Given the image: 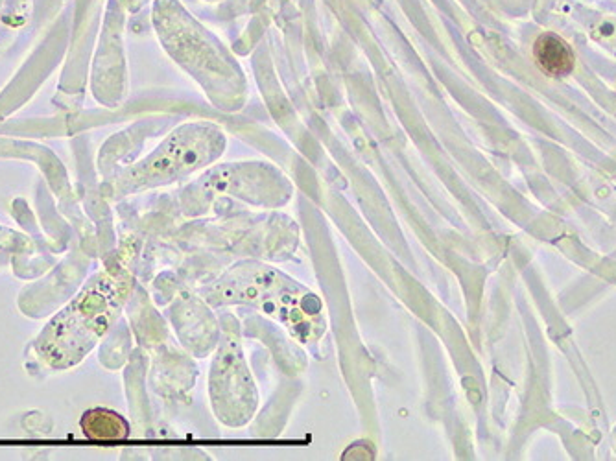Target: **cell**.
<instances>
[{
    "instance_id": "obj_1",
    "label": "cell",
    "mask_w": 616,
    "mask_h": 461,
    "mask_svg": "<svg viewBox=\"0 0 616 461\" xmlns=\"http://www.w3.org/2000/svg\"><path fill=\"white\" fill-rule=\"evenodd\" d=\"M115 307V284L96 279L48 325L36 343L43 362L69 367L80 362L100 334H104Z\"/></svg>"
},
{
    "instance_id": "obj_2",
    "label": "cell",
    "mask_w": 616,
    "mask_h": 461,
    "mask_svg": "<svg viewBox=\"0 0 616 461\" xmlns=\"http://www.w3.org/2000/svg\"><path fill=\"white\" fill-rule=\"evenodd\" d=\"M534 56L537 65L554 78L569 76L574 71V54L561 37L546 32L535 41Z\"/></svg>"
},
{
    "instance_id": "obj_3",
    "label": "cell",
    "mask_w": 616,
    "mask_h": 461,
    "mask_svg": "<svg viewBox=\"0 0 616 461\" xmlns=\"http://www.w3.org/2000/svg\"><path fill=\"white\" fill-rule=\"evenodd\" d=\"M80 428L85 438L96 441H119L130 436L128 421L107 408L87 410L80 419Z\"/></svg>"
},
{
    "instance_id": "obj_4",
    "label": "cell",
    "mask_w": 616,
    "mask_h": 461,
    "mask_svg": "<svg viewBox=\"0 0 616 461\" xmlns=\"http://www.w3.org/2000/svg\"><path fill=\"white\" fill-rule=\"evenodd\" d=\"M13 238H15V235L0 227V246H12Z\"/></svg>"
}]
</instances>
